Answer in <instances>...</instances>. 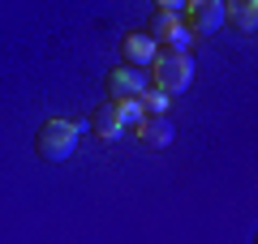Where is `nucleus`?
<instances>
[{"label": "nucleus", "mask_w": 258, "mask_h": 244, "mask_svg": "<svg viewBox=\"0 0 258 244\" xmlns=\"http://www.w3.org/2000/svg\"><path fill=\"white\" fill-rule=\"evenodd\" d=\"M82 142V125L74 120H43V129L35 133V154L43 163H64Z\"/></svg>", "instance_id": "f257e3e1"}, {"label": "nucleus", "mask_w": 258, "mask_h": 244, "mask_svg": "<svg viewBox=\"0 0 258 244\" xmlns=\"http://www.w3.org/2000/svg\"><path fill=\"white\" fill-rule=\"evenodd\" d=\"M189 81H194V60L189 52H159L155 64H151V86L155 90H164L168 99L181 90H189Z\"/></svg>", "instance_id": "f03ea898"}, {"label": "nucleus", "mask_w": 258, "mask_h": 244, "mask_svg": "<svg viewBox=\"0 0 258 244\" xmlns=\"http://www.w3.org/2000/svg\"><path fill=\"white\" fill-rule=\"evenodd\" d=\"M142 35L155 39V47L164 43V52H189V43H194V35L185 30V22L172 18V13H164V9H155V18H151V26L142 30Z\"/></svg>", "instance_id": "7ed1b4c3"}, {"label": "nucleus", "mask_w": 258, "mask_h": 244, "mask_svg": "<svg viewBox=\"0 0 258 244\" xmlns=\"http://www.w3.org/2000/svg\"><path fill=\"white\" fill-rule=\"evenodd\" d=\"M224 5L220 0H194V5H185V30L189 35H215V30H224Z\"/></svg>", "instance_id": "20e7f679"}, {"label": "nucleus", "mask_w": 258, "mask_h": 244, "mask_svg": "<svg viewBox=\"0 0 258 244\" xmlns=\"http://www.w3.org/2000/svg\"><path fill=\"white\" fill-rule=\"evenodd\" d=\"M103 86H108V99H142V94L151 90L147 86V69H129V64H116Z\"/></svg>", "instance_id": "39448f33"}, {"label": "nucleus", "mask_w": 258, "mask_h": 244, "mask_svg": "<svg viewBox=\"0 0 258 244\" xmlns=\"http://www.w3.org/2000/svg\"><path fill=\"white\" fill-rule=\"evenodd\" d=\"M134 137H138L147 150H168L172 137H176V129H172V120H168V116H142V125L134 129Z\"/></svg>", "instance_id": "423d86ee"}, {"label": "nucleus", "mask_w": 258, "mask_h": 244, "mask_svg": "<svg viewBox=\"0 0 258 244\" xmlns=\"http://www.w3.org/2000/svg\"><path fill=\"white\" fill-rule=\"evenodd\" d=\"M155 56H159L155 39H147L142 30H134V35L120 39V60H125L129 69H147V64H155Z\"/></svg>", "instance_id": "0eeeda50"}, {"label": "nucleus", "mask_w": 258, "mask_h": 244, "mask_svg": "<svg viewBox=\"0 0 258 244\" xmlns=\"http://www.w3.org/2000/svg\"><path fill=\"white\" fill-rule=\"evenodd\" d=\"M91 133L103 137V142H116V137H125V125L116 120V107H112V103H99V107L91 111Z\"/></svg>", "instance_id": "6e6552de"}, {"label": "nucleus", "mask_w": 258, "mask_h": 244, "mask_svg": "<svg viewBox=\"0 0 258 244\" xmlns=\"http://www.w3.org/2000/svg\"><path fill=\"white\" fill-rule=\"evenodd\" d=\"M224 18H232L241 30H254V22H258V5H254V0H232V5H224Z\"/></svg>", "instance_id": "1a4fd4ad"}, {"label": "nucleus", "mask_w": 258, "mask_h": 244, "mask_svg": "<svg viewBox=\"0 0 258 244\" xmlns=\"http://www.w3.org/2000/svg\"><path fill=\"white\" fill-rule=\"evenodd\" d=\"M108 103L116 107V120L125 125V133L142 125V103H138V99H108Z\"/></svg>", "instance_id": "9d476101"}, {"label": "nucleus", "mask_w": 258, "mask_h": 244, "mask_svg": "<svg viewBox=\"0 0 258 244\" xmlns=\"http://www.w3.org/2000/svg\"><path fill=\"white\" fill-rule=\"evenodd\" d=\"M138 103H142V116H164V111H168V94L155 90V86H151V90L142 94Z\"/></svg>", "instance_id": "9b49d317"}]
</instances>
